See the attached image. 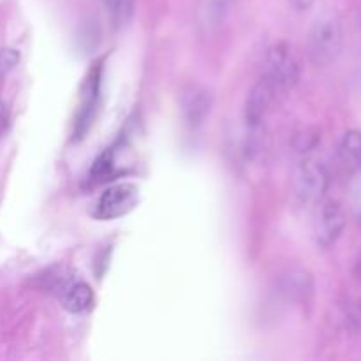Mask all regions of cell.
Here are the masks:
<instances>
[{
  "mask_svg": "<svg viewBox=\"0 0 361 361\" xmlns=\"http://www.w3.org/2000/svg\"><path fill=\"white\" fill-rule=\"evenodd\" d=\"M235 0H200L197 7V18L204 30H214L221 27L226 21L228 14L231 13Z\"/></svg>",
  "mask_w": 361,
  "mask_h": 361,
  "instance_id": "cell-8",
  "label": "cell"
},
{
  "mask_svg": "<svg viewBox=\"0 0 361 361\" xmlns=\"http://www.w3.org/2000/svg\"><path fill=\"white\" fill-rule=\"evenodd\" d=\"M180 106H182L183 118L190 126H200L204 122L212 109V95L201 85H189L187 88H183Z\"/></svg>",
  "mask_w": 361,
  "mask_h": 361,
  "instance_id": "cell-7",
  "label": "cell"
},
{
  "mask_svg": "<svg viewBox=\"0 0 361 361\" xmlns=\"http://www.w3.org/2000/svg\"><path fill=\"white\" fill-rule=\"evenodd\" d=\"M94 305V291L87 282H74L63 296V307L73 314H83Z\"/></svg>",
  "mask_w": 361,
  "mask_h": 361,
  "instance_id": "cell-9",
  "label": "cell"
},
{
  "mask_svg": "<svg viewBox=\"0 0 361 361\" xmlns=\"http://www.w3.org/2000/svg\"><path fill=\"white\" fill-rule=\"evenodd\" d=\"M6 126H7V109H6V106L0 102V133L6 129Z\"/></svg>",
  "mask_w": 361,
  "mask_h": 361,
  "instance_id": "cell-15",
  "label": "cell"
},
{
  "mask_svg": "<svg viewBox=\"0 0 361 361\" xmlns=\"http://www.w3.org/2000/svg\"><path fill=\"white\" fill-rule=\"evenodd\" d=\"M314 2L316 0H293V6L298 11H309L314 6Z\"/></svg>",
  "mask_w": 361,
  "mask_h": 361,
  "instance_id": "cell-14",
  "label": "cell"
},
{
  "mask_svg": "<svg viewBox=\"0 0 361 361\" xmlns=\"http://www.w3.org/2000/svg\"><path fill=\"white\" fill-rule=\"evenodd\" d=\"M293 182H295L296 197L302 203H316L323 200L330 183V176L323 162L314 157H307L296 166Z\"/></svg>",
  "mask_w": 361,
  "mask_h": 361,
  "instance_id": "cell-3",
  "label": "cell"
},
{
  "mask_svg": "<svg viewBox=\"0 0 361 361\" xmlns=\"http://www.w3.org/2000/svg\"><path fill=\"white\" fill-rule=\"evenodd\" d=\"M360 217H361V214H360Z\"/></svg>",
  "mask_w": 361,
  "mask_h": 361,
  "instance_id": "cell-17",
  "label": "cell"
},
{
  "mask_svg": "<svg viewBox=\"0 0 361 361\" xmlns=\"http://www.w3.org/2000/svg\"><path fill=\"white\" fill-rule=\"evenodd\" d=\"M140 190L133 183H118L104 190L97 203L95 217L99 219H116L129 214L137 203Z\"/></svg>",
  "mask_w": 361,
  "mask_h": 361,
  "instance_id": "cell-5",
  "label": "cell"
},
{
  "mask_svg": "<svg viewBox=\"0 0 361 361\" xmlns=\"http://www.w3.org/2000/svg\"><path fill=\"white\" fill-rule=\"evenodd\" d=\"M275 90L268 85L267 80H261L259 83L254 85L252 90L249 92L245 101V108H243V118H245L247 129L250 134H256L263 129L264 120H267L268 113H270L271 104L275 99Z\"/></svg>",
  "mask_w": 361,
  "mask_h": 361,
  "instance_id": "cell-6",
  "label": "cell"
},
{
  "mask_svg": "<svg viewBox=\"0 0 361 361\" xmlns=\"http://www.w3.org/2000/svg\"><path fill=\"white\" fill-rule=\"evenodd\" d=\"M18 62H20V53L16 49H2L0 51V78L13 71Z\"/></svg>",
  "mask_w": 361,
  "mask_h": 361,
  "instance_id": "cell-12",
  "label": "cell"
},
{
  "mask_svg": "<svg viewBox=\"0 0 361 361\" xmlns=\"http://www.w3.org/2000/svg\"><path fill=\"white\" fill-rule=\"evenodd\" d=\"M344 46V28L337 14H323L317 18L309 34V53L316 66H331L338 59Z\"/></svg>",
  "mask_w": 361,
  "mask_h": 361,
  "instance_id": "cell-1",
  "label": "cell"
},
{
  "mask_svg": "<svg viewBox=\"0 0 361 361\" xmlns=\"http://www.w3.org/2000/svg\"><path fill=\"white\" fill-rule=\"evenodd\" d=\"M109 18L116 27H123L133 18L136 9V0H102Z\"/></svg>",
  "mask_w": 361,
  "mask_h": 361,
  "instance_id": "cell-10",
  "label": "cell"
},
{
  "mask_svg": "<svg viewBox=\"0 0 361 361\" xmlns=\"http://www.w3.org/2000/svg\"><path fill=\"white\" fill-rule=\"evenodd\" d=\"M275 94H286L293 90L300 80V66L295 53L286 42L271 46L264 59V78Z\"/></svg>",
  "mask_w": 361,
  "mask_h": 361,
  "instance_id": "cell-2",
  "label": "cell"
},
{
  "mask_svg": "<svg viewBox=\"0 0 361 361\" xmlns=\"http://www.w3.org/2000/svg\"><path fill=\"white\" fill-rule=\"evenodd\" d=\"M342 152L355 164L361 166V133H358V130L345 133L344 140H342Z\"/></svg>",
  "mask_w": 361,
  "mask_h": 361,
  "instance_id": "cell-11",
  "label": "cell"
},
{
  "mask_svg": "<svg viewBox=\"0 0 361 361\" xmlns=\"http://www.w3.org/2000/svg\"><path fill=\"white\" fill-rule=\"evenodd\" d=\"M355 271H356V275H358V279H361V247H360V252H358V257H356Z\"/></svg>",
  "mask_w": 361,
  "mask_h": 361,
  "instance_id": "cell-16",
  "label": "cell"
},
{
  "mask_svg": "<svg viewBox=\"0 0 361 361\" xmlns=\"http://www.w3.org/2000/svg\"><path fill=\"white\" fill-rule=\"evenodd\" d=\"M344 228L345 214L341 204L334 200L321 201L316 210V219H314V235H316L317 243L324 249H330L338 242Z\"/></svg>",
  "mask_w": 361,
  "mask_h": 361,
  "instance_id": "cell-4",
  "label": "cell"
},
{
  "mask_svg": "<svg viewBox=\"0 0 361 361\" xmlns=\"http://www.w3.org/2000/svg\"><path fill=\"white\" fill-rule=\"evenodd\" d=\"M317 143H319V136L314 130H303L302 134L295 137V147L298 152L312 150Z\"/></svg>",
  "mask_w": 361,
  "mask_h": 361,
  "instance_id": "cell-13",
  "label": "cell"
}]
</instances>
